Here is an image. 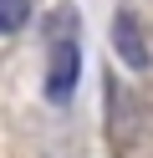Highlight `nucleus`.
Here are the masks:
<instances>
[{
  "label": "nucleus",
  "mask_w": 153,
  "mask_h": 158,
  "mask_svg": "<svg viewBox=\"0 0 153 158\" xmlns=\"http://www.w3.org/2000/svg\"><path fill=\"white\" fill-rule=\"evenodd\" d=\"M112 51H117V61L128 66V72H153V46H148L143 21L133 10H117V15H112Z\"/></svg>",
  "instance_id": "f257e3e1"
},
{
  "label": "nucleus",
  "mask_w": 153,
  "mask_h": 158,
  "mask_svg": "<svg viewBox=\"0 0 153 158\" xmlns=\"http://www.w3.org/2000/svg\"><path fill=\"white\" fill-rule=\"evenodd\" d=\"M26 21H31V0H0V36L20 31Z\"/></svg>",
  "instance_id": "7ed1b4c3"
},
{
  "label": "nucleus",
  "mask_w": 153,
  "mask_h": 158,
  "mask_svg": "<svg viewBox=\"0 0 153 158\" xmlns=\"http://www.w3.org/2000/svg\"><path fill=\"white\" fill-rule=\"evenodd\" d=\"M77 77H82V46L71 36H56L51 46V72H46V97L51 102H66L77 92Z\"/></svg>",
  "instance_id": "f03ea898"
}]
</instances>
